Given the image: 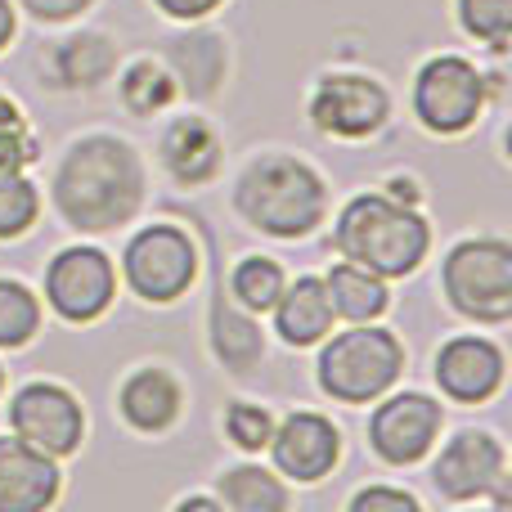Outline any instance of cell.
<instances>
[{
    "label": "cell",
    "instance_id": "1",
    "mask_svg": "<svg viewBox=\"0 0 512 512\" xmlns=\"http://www.w3.org/2000/svg\"><path fill=\"white\" fill-rule=\"evenodd\" d=\"M144 189H149L144 158L131 140L108 131L72 140L50 180L54 212L77 234H108L131 225L144 207Z\"/></svg>",
    "mask_w": 512,
    "mask_h": 512
},
{
    "label": "cell",
    "instance_id": "2",
    "mask_svg": "<svg viewBox=\"0 0 512 512\" xmlns=\"http://www.w3.org/2000/svg\"><path fill=\"white\" fill-rule=\"evenodd\" d=\"M234 212L270 239H310L328 216V185L297 153H261L234 180Z\"/></svg>",
    "mask_w": 512,
    "mask_h": 512
},
{
    "label": "cell",
    "instance_id": "3",
    "mask_svg": "<svg viewBox=\"0 0 512 512\" xmlns=\"http://www.w3.org/2000/svg\"><path fill=\"white\" fill-rule=\"evenodd\" d=\"M333 248L342 261H355L382 279H409L432 252V225L409 203H396L382 189L355 194L337 212Z\"/></svg>",
    "mask_w": 512,
    "mask_h": 512
},
{
    "label": "cell",
    "instance_id": "4",
    "mask_svg": "<svg viewBox=\"0 0 512 512\" xmlns=\"http://www.w3.org/2000/svg\"><path fill=\"white\" fill-rule=\"evenodd\" d=\"M405 342L382 324H351L346 333H328L315 364V382L337 405H373L405 373Z\"/></svg>",
    "mask_w": 512,
    "mask_h": 512
},
{
    "label": "cell",
    "instance_id": "5",
    "mask_svg": "<svg viewBox=\"0 0 512 512\" xmlns=\"http://www.w3.org/2000/svg\"><path fill=\"white\" fill-rule=\"evenodd\" d=\"M441 292L472 324H508L512 319V243L481 234L454 243L441 265Z\"/></svg>",
    "mask_w": 512,
    "mask_h": 512
},
{
    "label": "cell",
    "instance_id": "6",
    "mask_svg": "<svg viewBox=\"0 0 512 512\" xmlns=\"http://www.w3.org/2000/svg\"><path fill=\"white\" fill-rule=\"evenodd\" d=\"M122 279L149 306H171L198 279V243L171 221H153L135 230L122 248Z\"/></svg>",
    "mask_w": 512,
    "mask_h": 512
},
{
    "label": "cell",
    "instance_id": "7",
    "mask_svg": "<svg viewBox=\"0 0 512 512\" xmlns=\"http://www.w3.org/2000/svg\"><path fill=\"white\" fill-rule=\"evenodd\" d=\"M486 90H490V77L477 68L472 59L463 54H436L418 68L414 77V117L423 131L432 135H463L477 126L481 108H486Z\"/></svg>",
    "mask_w": 512,
    "mask_h": 512
},
{
    "label": "cell",
    "instance_id": "8",
    "mask_svg": "<svg viewBox=\"0 0 512 512\" xmlns=\"http://www.w3.org/2000/svg\"><path fill=\"white\" fill-rule=\"evenodd\" d=\"M117 265L95 243H72L45 265V306L63 324H95L113 310Z\"/></svg>",
    "mask_w": 512,
    "mask_h": 512
},
{
    "label": "cell",
    "instance_id": "9",
    "mask_svg": "<svg viewBox=\"0 0 512 512\" xmlns=\"http://www.w3.org/2000/svg\"><path fill=\"white\" fill-rule=\"evenodd\" d=\"M310 126L333 140H369L387 126L391 95L382 81L364 77V72H328L315 81L306 99Z\"/></svg>",
    "mask_w": 512,
    "mask_h": 512
},
{
    "label": "cell",
    "instance_id": "10",
    "mask_svg": "<svg viewBox=\"0 0 512 512\" xmlns=\"http://www.w3.org/2000/svg\"><path fill=\"white\" fill-rule=\"evenodd\" d=\"M9 432L50 459H68L86 441V409L63 382H27L9 400Z\"/></svg>",
    "mask_w": 512,
    "mask_h": 512
},
{
    "label": "cell",
    "instance_id": "11",
    "mask_svg": "<svg viewBox=\"0 0 512 512\" xmlns=\"http://www.w3.org/2000/svg\"><path fill=\"white\" fill-rule=\"evenodd\" d=\"M441 427H445L441 400H432L427 391H396V396H387L378 409H373L369 450L378 454L387 468H409V463L432 454Z\"/></svg>",
    "mask_w": 512,
    "mask_h": 512
},
{
    "label": "cell",
    "instance_id": "12",
    "mask_svg": "<svg viewBox=\"0 0 512 512\" xmlns=\"http://www.w3.org/2000/svg\"><path fill=\"white\" fill-rule=\"evenodd\" d=\"M265 450L283 481L315 486L342 463V432L333 427V418L315 409H292L288 418H274V436Z\"/></svg>",
    "mask_w": 512,
    "mask_h": 512
},
{
    "label": "cell",
    "instance_id": "13",
    "mask_svg": "<svg viewBox=\"0 0 512 512\" xmlns=\"http://www.w3.org/2000/svg\"><path fill=\"white\" fill-rule=\"evenodd\" d=\"M508 477V450L495 432H481L468 427L454 441H445V450L432 463V486L441 499L450 504H472V499H486L499 481Z\"/></svg>",
    "mask_w": 512,
    "mask_h": 512
},
{
    "label": "cell",
    "instance_id": "14",
    "mask_svg": "<svg viewBox=\"0 0 512 512\" xmlns=\"http://www.w3.org/2000/svg\"><path fill=\"white\" fill-rule=\"evenodd\" d=\"M436 387L454 405H486L504 391L508 360L504 346L481 333H459L436 351Z\"/></svg>",
    "mask_w": 512,
    "mask_h": 512
},
{
    "label": "cell",
    "instance_id": "15",
    "mask_svg": "<svg viewBox=\"0 0 512 512\" xmlns=\"http://www.w3.org/2000/svg\"><path fill=\"white\" fill-rule=\"evenodd\" d=\"M117 414L126 418L131 432L162 436L185 414V387H180V378L167 364H140V369L126 373V382L117 387Z\"/></svg>",
    "mask_w": 512,
    "mask_h": 512
},
{
    "label": "cell",
    "instance_id": "16",
    "mask_svg": "<svg viewBox=\"0 0 512 512\" xmlns=\"http://www.w3.org/2000/svg\"><path fill=\"white\" fill-rule=\"evenodd\" d=\"M59 459L32 450L18 436H0V512H41L59 499Z\"/></svg>",
    "mask_w": 512,
    "mask_h": 512
},
{
    "label": "cell",
    "instance_id": "17",
    "mask_svg": "<svg viewBox=\"0 0 512 512\" xmlns=\"http://www.w3.org/2000/svg\"><path fill=\"white\" fill-rule=\"evenodd\" d=\"M158 158L167 167V176L185 189H198V185H212L221 176V158H225V144L216 135V126L207 117H176V122L162 131V144H158Z\"/></svg>",
    "mask_w": 512,
    "mask_h": 512
},
{
    "label": "cell",
    "instance_id": "18",
    "mask_svg": "<svg viewBox=\"0 0 512 512\" xmlns=\"http://www.w3.org/2000/svg\"><path fill=\"white\" fill-rule=\"evenodd\" d=\"M270 310H274V333L292 351L319 346L333 333V306H328V288L319 274H301V279L283 283L279 301Z\"/></svg>",
    "mask_w": 512,
    "mask_h": 512
},
{
    "label": "cell",
    "instance_id": "19",
    "mask_svg": "<svg viewBox=\"0 0 512 512\" xmlns=\"http://www.w3.org/2000/svg\"><path fill=\"white\" fill-rule=\"evenodd\" d=\"M207 333H212V355L230 373H252L265 360L261 324L252 319V310H243L234 297H225V288H216V297H212Z\"/></svg>",
    "mask_w": 512,
    "mask_h": 512
},
{
    "label": "cell",
    "instance_id": "20",
    "mask_svg": "<svg viewBox=\"0 0 512 512\" xmlns=\"http://www.w3.org/2000/svg\"><path fill=\"white\" fill-rule=\"evenodd\" d=\"M328 288V306H333V319H346V324H369V319H382L391 306L387 279L355 261H337L333 270L324 274Z\"/></svg>",
    "mask_w": 512,
    "mask_h": 512
},
{
    "label": "cell",
    "instance_id": "21",
    "mask_svg": "<svg viewBox=\"0 0 512 512\" xmlns=\"http://www.w3.org/2000/svg\"><path fill=\"white\" fill-rule=\"evenodd\" d=\"M117 68V50L104 32H81V36H68L59 41L50 59V72H54V86H68V90H81V86H99L108 81Z\"/></svg>",
    "mask_w": 512,
    "mask_h": 512
},
{
    "label": "cell",
    "instance_id": "22",
    "mask_svg": "<svg viewBox=\"0 0 512 512\" xmlns=\"http://www.w3.org/2000/svg\"><path fill=\"white\" fill-rule=\"evenodd\" d=\"M167 68L176 72L180 90H189L194 99L216 95V86L225 77V41L212 32L180 36V41L167 45Z\"/></svg>",
    "mask_w": 512,
    "mask_h": 512
},
{
    "label": "cell",
    "instance_id": "23",
    "mask_svg": "<svg viewBox=\"0 0 512 512\" xmlns=\"http://www.w3.org/2000/svg\"><path fill=\"white\" fill-rule=\"evenodd\" d=\"M216 499L234 512H288L292 508V490L279 472L261 468V463H239L225 468L216 481Z\"/></svg>",
    "mask_w": 512,
    "mask_h": 512
},
{
    "label": "cell",
    "instance_id": "24",
    "mask_svg": "<svg viewBox=\"0 0 512 512\" xmlns=\"http://www.w3.org/2000/svg\"><path fill=\"white\" fill-rule=\"evenodd\" d=\"M117 90H122V104L131 117H153L176 104L180 81L162 59H135L122 68V86Z\"/></svg>",
    "mask_w": 512,
    "mask_h": 512
},
{
    "label": "cell",
    "instance_id": "25",
    "mask_svg": "<svg viewBox=\"0 0 512 512\" xmlns=\"http://www.w3.org/2000/svg\"><path fill=\"white\" fill-rule=\"evenodd\" d=\"M283 283H288V274H283V265L274 261V256H239L230 270V297L239 301L243 310H252V315H265V310L279 301Z\"/></svg>",
    "mask_w": 512,
    "mask_h": 512
},
{
    "label": "cell",
    "instance_id": "26",
    "mask_svg": "<svg viewBox=\"0 0 512 512\" xmlns=\"http://www.w3.org/2000/svg\"><path fill=\"white\" fill-rule=\"evenodd\" d=\"M41 333V297L23 279H0V351H23Z\"/></svg>",
    "mask_w": 512,
    "mask_h": 512
},
{
    "label": "cell",
    "instance_id": "27",
    "mask_svg": "<svg viewBox=\"0 0 512 512\" xmlns=\"http://www.w3.org/2000/svg\"><path fill=\"white\" fill-rule=\"evenodd\" d=\"M459 27L472 41L508 54L512 45V0H459Z\"/></svg>",
    "mask_w": 512,
    "mask_h": 512
},
{
    "label": "cell",
    "instance_id": "28",
    "mask_svg": "<svg viewBox=\"0 0 512 512\" xmlns=\"http://www.w3.org/2000/svg\"><path fill=\"white\" fill-rule=\"evenodd\" d=\"M36 216H41V189H36L23 171L0 176V243L23 239L36 225Z\"/></svg>",
    "mask_w": 512,
    "mask_h": 512
},
{
    "label": "cell",
    "instance_id": "29",
    "mask_svg": "<svg viewBox=\"0 0 512 512\" xmlns=\"http://www.w3.org/2000/svg\"><path fill=\"white\" fill-rule=\"evenodd\" d=\"M225 436H230L243 454H261L274 436V414L265 405H256V400H234V405L225 409Z\"/></svg>",
    "mask_w": 512,
    "mask_h": 512
},
{
    "label": "cell",
    "instance_id": "30",
    "mask_svg": "<svg viewBox=\"0 0 512 512\" xmlns=\"http://www.w3.org/2000/svg\"><path fill=\"white\" fill-rule=\"evenodd\" d=\"M351 512H418V495H409V490L400 486H364L351 495Z\"/></svg>",
    "mask_w": 512,
    "mask_h": 512
},
{
    "label": "cell",
    "instance_id": "31",
    "mask_svg": "<svg viewBox=\"0 0 512 512\" xmlns=\"http://www.w3.org/2000/svg\"><path fill=\"white\" fill-rule=\"evenodd\" d=\"M36 158H41V153H36V140L27 135V126H23V131H5V135H0V176L27 171Z\"/></svg>",
    "mask_w": 512,
    "mask_h": 512
},
{
    "label": "cell",
    "instance_id": "32",
    "mask_svg": "<svg viewBox=\"0 0 512 512\" xmlns=\"http://www.w3.org/2000/svg\"><path fill=\"white\" fill-rule=\"evenodd\" d=\"M95 0H18V9L36 18V23H68V18H81Z\"/></svg>",
    "mask_w": 512,
    "mask_h": 512
},
{
    "label": "cell",
    "instance_id": "33",
    "mask_svg": "<svg viewBox=\"0 0 512 512\" xmlns=\"http://www.w3.org/2000/svg\"><path fill=\"white\" fill-rule=\"evenodd\" d=\"M153 5L167 18H176V23H198V18H207L212 9H221L225 0H153Z\"/></svg>",
    "mask_w": 512,
    "mask_h": 512
},
{
    "label": "cell",
    "instance_id": "34",
    "mask_svg": "<svg viewBox=\"0 0 512 512\" xmlns=\"http://www.w3.org/2000/svg\"><path fill=\"white\" fill-rule=\"evenodd\" d=\"M382 194L396 198V203H409V207L423 203V194H418V180H414V176H391L387 185H382Z\"/></svg>",
    "mask_w": 512,
    "mask_h": 512
},
{
    "label": "cell",
    "instance_id": "35",
    "mask_svg": "<svg viewBox=\"0 0 512 512\" xmlns=\"http://www.w3.org/2000/svg\"><path fill=\"white\" fill-rule=\"evenodd\" d=\"M23 126H27L23 122V108H18L14 99L0 90V135H5V131H23Z\"/></svg>",
    "mask_w": 512,
    "mask_h": 512
},
{
    "label": "cell",
    "instance_id": "36",
    "mask_svg": "<svg viewBox=\"0 0 512 512\" xmlns=\"http://www.w3.org/2000/svg\"><path fill=\"white\" fill-rule=\"evenodd\" d=\"M18 32V14H14V0H0V50L14 41Z\"/></svg>",
    "mask_w": 512,
    "mask_h": 512
},
{
    "label": "cell",
    "instance_id": "37",
    "mask_svg": "<svg viewBox=\"0 0 512 512\" xmlns=\"http://www.w3.org/2000/svg\"><path fill=\"white\" fill-rule=\"evenodd\" d=\"M176 508H194V512H225V504L216 495H185Z\"/></svg>",
    "mask_w": 512,
    "mask_h": 512
},
{
    "label": "cell",
    "instance_id": "38",
    "mask_svg": "<svg viewBox=\"0 0 512 512\" xmlns=\"http://www.w3.org/2000/svg\"><path fill=\"white\" fill-rule=\"evenodd\" d=\"M0 396H5V369H0Z\"/></svg>",
    "mask_w": 512,
    "mask_h": 512
}]
</instances>
